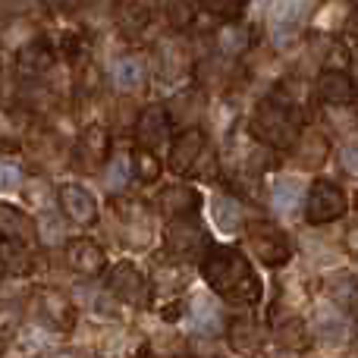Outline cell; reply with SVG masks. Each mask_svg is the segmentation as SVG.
<instances>
[{
    "label": "cell",
    "instance_id": "277c9868",
    "mask_svg": "<svg viewBox=\"0 0 358 358\" xmlns=\"http://www.w3.org/2000/svg\"><path fill=\"white\" fill-rule=\"evenodd\" d=\"M242 239H245L248 252L255 255V261H261L264 267H286L292 261V242L277 223L271 220H248L242 227Z\"/></svg>",
    "mask_w": 358,
    "mask_h": 358
},
{
    "label": "cell",
    "instance_id": "5b68a950",
    "mask_svg": "<svg viewBox=\"0 0 358 358\" xmlns=\"http://www.w3.org/2000/svg\"><path fill=\"white\" fill-rule=\"evenodd\" d=\"M31 317L41 324L44 330H54V334H73L76 321H79V308L76 302L60 289H50V286H41V289L31 292Z\"/></svg>",
    "mask_w": 358,
    "mask_h": 358
},
{
    "label": "cell",
    "instance_id": "30bf717a",
    "mask_svg": "<svg viewBox=\"0 0 358 358\" xmlns=\"http://www.w3.org/2000/svg\"><path fill=\"white\" fill-rule=\"evenodd\" d=\"M204 151H208V132L201 126H179L167 151V167L176 176H192L198 161L204 157Z\"/></svg>",
    "mask_w": 358,
    "mask_h": 358
},
{
    "label": "cell",
    "instance_id": "b9f144b4",
    "mask_svg": "<svg viewBox=\"0 0 358 358\" xmlns=\"http://www.w3.org/2000/svg\"><path fill=\"white\" fill-rule=\"evenodd\" d=\"M349 6H352V10H358V0H349Z\"/></svg>",
    "mask_w": 358,
    "mask_h": 358
},
{
    "label": "cell",
    "instance_id": "9c48e42d",
    "mask_svg": "<svg viewBox=\"0 0 358 358\" xmlns=\"http://www.w3.org/2000/svg\"><path fill=\"white\" fill-rule=\"evenodd\" d=\"M110 155H113V136L104 123H88L85 129L76 136L73 157L82 173H98L101 167L110 164Z\"/></svg>",
    "mask_w": 358,
    "mask_h": 358
},
{
    "label": "cell",
    "instance_id": "9a60e30c",
    "mask_svg": "<svg viewBox=\"0 0 358 358\" xmlns=\"http://www.w3.org/2000/svg\"><path fill=\"white\" fill-rule=\"evenodd\" d=\"M155 63H157V76L164 82H182L185 76H195V54H189V48L179 38L157 41Z\"/></svg>",
    "mask_w": 358,
    "mask_h": 358
},
{
    "label": "cell",
    "instance_id": "8d00e7d4",
    "mask_svg": "<svg viewBox=\"0 0 358 358\" xmlns=\"http://www.w3.org/2000/svg\"><path fill=\"white\" fill-rule=\"evenodd\" d=\"M346 41H349V48L358 54V10H352L349 19H346Z\"/></svg>",
    "mask_w": 358,
    "mask_h": 358
},
{
    "label": "cell",
    "instance_id": "e0dca14e",
    "mask_svg": "<svg viewBox=\"0 0 358 358\" xmlns=\"http://www.w3.org/2000/svg\"><path fill=\"white\" fill-rule=\"evenodd\" d=\"M66 264H69V271L85 280H98L110 271V267H107V252L94 239H69L66 242Z\"/></svg>",
    "mask_w": 358,
    "mask_h": 358
},
{
    "label": "cell",
    "instance_id": "f546056e",
    "mask_svg": "<svg viewBox=\"0 0 358 358\" xmlns=\"http://www.w3.org/2000/svg\"><path fill=\"white\" fill-rule=\"evenodd\" d=\"M31 107H6L3 110V145L6 151L31 132Z\"/></svg>",
    "mask_w": 358,
    "mask_h": 358
},
{
    "label": "cell",
    "instance_id": "4dcf8cb0",
    "mask_svg": "<svg viewBox=\"0 0 358 358\" xmlns=\"http://www.w3.org/2000/svg\"><path fill=\"white\" fill-rule=\"evenodd\" d=\"M129 167H132V176H136L138 182H145V185H155L157 179H161V173H164L161 157L155 155V148H145V145H136Z\"/></svg>",
    "mask_w": 358,
    "mask_h": 358
},
{
    "label": "cell",
    "instance_id": "83f0119b",
    "mask_svg": "<svg viewBox=\"0 0 358 358\" xmlns=\"http://www.w3.org/2000/svg\"><path fill=\"white\" fill-rule=\"evenodd\" d=\"M113 13H117L120 31L138 35V31H145L151 22V0H117Z\"/></svg>",
    "mask_w": 358,
    "mask_h": 358
},
{
    "label": "cell",
    "instance_id": "7402d4cb",
    "mask_svg": "<svg viewBox=\"0 0 358 358\" xmlns=\"http://www.w3.org/2000/svg\"><path fill=\"white\" fill-rule=\"evenodd\" d=\"M38 233H41V227H38V220L31 214L13 208V204L0 208V239L19 242V245H25V248H35Z\"/></svg>",
    "mask_w": 358,
    "mask_h": 358
},
{
    "label": "cell",
    "instance_id": "d4e9b609",
    "mask_svg": "<svg viewBox=\"0 0 358 358\" xmlns=\"http://www.w3.org/2000/svg\"><path fill=\"white\" fill-rule=\"evenodd\" d=\"M210 208H214L217 229H223V233H239V229L248 223L245 220V204H242V198L236 195L233 189L217 192L214 201H210Z\"/></svg>",
    "mask_w": 358,
    "mask_h": 358
},
{
    "label": "cell",
    "instance_id": "ffe728a7",
    "mask_svg": "<svg viewBox=\"0 0 358 358\" xmlns=\"http://www.w3.org/2000/svg\"><path fill=\"white\" fill-rule=\"evenodd\" d=\"M198 208H201V192H198L195 185L173 182V185H164V189L155 195V210L164 214L167 220L198 214Z\"/></svg>",
    "mask_w": 358,
    "mask_h": 358
},
{
    "label": "cell",
    "instance_id": "ab89813d",
    "mask_svg": "<svg viewBox=\"0 0 358 358\" xmlns=\"http://www.w3.org/2000/svg\"><path fill=\"white\" fill-rule=\"evenodd\" d=\"M16 179H22V173H16L13 161H3V189H16Z\"/></svg>",
    "mask_w": 358,
    "mask_h": 358
},
{
    "label": "cell",
    "instance_id": "4316f807",
    "mask_svg": "<svg viewBox=\"0 0 358 358\" xmlns=\"http://www.w3.org/2000/svg\"><path fill=\"white\" fill-rule=\"evenodd\" d=\"M110 76H113V85H117L120 92L132 94V92H138V88H145V82H148V66H145L142 57L123 54V57H117Z\"/></svg>",
    "mask_w": 358,
    "mask_h": 358
},
{
    "label": "cell",
    "instance_id": "d590c367",
    "mask_svg": "<svg viewBox=\"0 0 358 358\" xmlns=\"http://www.w3.org/2000/svg\"><path fill=\"white\" fill-rule=\"evenodd\" d=\"M343 245H346V252L358 258V220H349L346 229H343Z\"/></svg>",
    "mask_w": 358,
    "mask_h": 358
},
{
    "label": "cell",
    "instance_id": "60d3db41",
    "mask_svg": "<svg viewBox=\"0 0 358 358\" xmlns=\"http://www.w3.org/2000/svg\"><path fill=\"white\" fill-rule=\"evenodd\" d=\"M349 73H352V79H355V85H358V54L352 57V63H349Z\"/></svg>",
    "mask_w": 358,
    "mask_h": 358
},
{
    "label": "cell",
    "instance_id": "8992f818",
    "mask_svg": "<svg viewBox=\"0 0 358 358\" xmlns=\"http://www.w3.org/2000/svg\"><path fill=\"white\" fill-rule=\"evenodd\" d=\"M107 292L126 308L145 311L151 305V299H155V280L145 277L132 261H120L117 267L107 271Z\"/></svg>",
    "mask_w": 358,
    "mask_h": 358
},
{
    "label": "cell",
    "instance_id": "44dd1931",
    "mask_svg": "<svg viewBox=\"0 0 358 358\" xmlns=\"http://www.w3.org/2000/svg\"><path fill=\"white\" fill-rule=\"evenodd\" d=\"M264 340H267V330L261 327L258 317H252V315L229 317L227 343H229V349H233V352H239V355L261 352V349H264Z\"/></svg>",
    "mask_w": 358,
    "mask_h": 358
},
{
    "label": "cell",
    "instance_id": "d6986e66",
    "mask_svg": "<svg viewBox=\"0 0 358 358\" xmlns=\"http://www.w3.org/2000/svg\"><path fill=\"white\" fill-rule=\"evenodd\" d=\"M113 214H117V223L123 227V236H129V245H136V248L148 245L155 223H151V214L142 201L113 198Z\"/></svg>",
    "mask_w": 358,
    "mask_h": 358
},
{
    "label": "cell",
    "instance_id": "52a82bcc",
    "mask_svg": "<svg viewBox=\"0 0 358 358\" xmlns=\"http://www.w3.org/2000/svg\"><path fill=\"white\" fill-rule=\"evenodd\" d=\"M349 210V195L340 182L334 179H315L308 185V198H305V220L311 227H327L336 223L340 217H346Z\"/></svg>",
    "mask_w": 358,
    "mask_h": 358
},
{
    "label": "cell",
    "instance_id": "f1b7e54d",
    "mask_svg": "<svg viewBox=\"0 0 358 358\" xmlns=\"http://www.w3.org/2000/svg\"><path fill=\"white\" fill-rule=\"evenodd\" d=\"M31 267H35L31 248L10 239H0V271H3V277H29Z\"/></svg>",
    "mask_w": 358,
    "mask_h": 358
},
{
    "label": "cell",
    "instance_id": "6da1fadb",
    "mask_svg": "<svg viewBox=\"0 0 358 358\" xmlns=\"http://www.w3.org/2000/svg\"><path fill=\"white\" fill-rule=\"evenodd\" d=\"M201 280L217 299L233 305H255L264 292L258 271L245 252L233 245H210L201 258Z\"/></svg>",
    "mask_w": 358,
    "mask_h": 358
},
{
    "label": "cell",
    "instance_id": "484cf974",
    "mask_svg": "<svg viewBox=\"0 0 358 358\" xmlns=\"http://www.w3.org/2000/svg\"><path fill=\"white\" fill-rule=\"evenodd\" d=\"M189 315H192V327H195L198 336H204V340H214V336L223 334V327H227V317H223L220 305L214 302V299H195V302L189 305Z\"/></svg>",
    "mask_w": 358,
    "mask_h": 358
},
{
    "label": "cell",
    "instance_id": "7a4b0ae2",
    "mask_svg": "<svg viewBox=\"0 0 358 358\" xmlns=\"http://www.w3.org/2000/svg\"><path fill=\"white\" fill-rule=\"evenodd\" d=\"M248 132L273 151H292L302 136V120L267 94L255 104L252 117H248Z\"/></svg>",
    "mask_w": 358,
    "mask_h": 358
},
{
    "label": "cell",
    "instance_id": "2e32d148",
    "mask_svg": "<svg viewBox=\"0 0 358 358\" xmlns=\"http://www.w3.org/2000/svg\"><path fill=\"white\" fill-rule=\"evenodd\" d=\"M57 57H60L57 44H50L48 38H31L16 50V73L22 79H44L54 69Z\"/></svg>",
    "mask_w": 358,
    "mask_h": 358
},
{
    "label": "cell",
    "instance_id": "8fae6325",
    "mask_svg": "<svg viewBox=\"0 0 358 358\" xmlns=\"http://www.w3.org/2000/svg\"><path fill=\"white\" fill-rule=\"evenodd\" d=\"M57 208H60V214L73 227H82V229H92L101 217L98 198L79 182H60V189H57Z\"/></svg>",
    "mask_w": 358,
    "mask_h": 358
},
{
    "label": "cell",
    "instance_id": "603a6c76",
    "mask_svg": "<svg viewBox=\"0 0 358 358\" xmlns=\"http://www.w3.org/2000/svg\"><path fill=\"white\" fill-rule=\"evenodd\" d=\"M299 170H321L330 157V138L324 129H302L296 148L289 151Z\"/></svg>",
    "mask_w": 358,
    "mask_h": 358
},
{
    "label": "cell",
    "instance_id": "d6a6232c",
    "mask_svg": "<svg viewBox=\"0 0 358 358\" xmlns=\"http://www.w3.org/2000/svg\"><path fill=\"white\" fill-rule=\"evenodd\" d=\"M271 208L277 214H292L299 208V185L292 179H277L271 185Z\"/></svg>",
    "mask_w": 358,
    "mask_h": 358
},
{
    "label": "cell",
    "instance_id": "5bb4252c",
    "mask_svg": "<svg viewBox=\"0 0 358 358\" xmlns=\"http://www.w3.org/2000/svg\"><path fill=\"white\" fill-rule=\"evenodd\" d=\"M271 98L280 101L289 113H296L302 123H308L311 107H315V98H317V88L308 85L302 76H280L271 85Z\"/></svg>",
    "mask_w": 358,
    "mask_h": 358
},
{
    "label": "cell",
    "instance_id": "7c38bea8",
    "mask_svg": "<svg viewBox=\"0 0 358 358\" xmlns=\"http://www.w3.org/2000/svg\"><path fill=\"white\" fill-rule=\"evenodd\" d=\"M305 22V0H277L271 6V44L273 48H289L302 38Z\"/></svg>",
    "mask_w": 358,
    "mask_h": 358
},
{
    "label": "cell",
    "instance_id": "ac0fdd59",
    "mask_svg": "<svg viewBox=\"0 0 358 358\" xmlns=\"http://www.w3.org/2000/svg\"><path fill=\"white\" fill-rule=\"evenodd\" d=\"M317 101L327 107L334 104H352L358 98V85L349 73V66H324L317 73Z\"/></svg>",
    "mask_w": 358,
    "mask_h": 358
},
{
    "label": "cell",
    "instance_id": "1f68e13d",
    "mask_svg": "<svg viewBox=\"0 0 358 358\" xmlns=\"http://www.w3.org/2000/svg\"><path fill=\"white\" fill-rule=\"evenodd\" d=\"M164 13H167V22L173 31H189L192 25H195L198 13H204V10L198 0H167Z\"/></svg>",
    "mask_w": 358,
    "mask_h": 358
},
{
    "label": "cell",
    "instance_id": "7bdbcfd3",
    "mask_svg": "<svg viewBox=\"0 0 358 358\" xmlns=\"http://www.w3.org/2000/svg\"><path fill=\"white\" fill-rule=\"evenodd\" d=\"M355 208H358V201H355Z\"/></svg>",
    "mask_w": 358,
    "mask_h": 358
},
{
    "label": "cell",
    "instance_id": "74e56055",
    "mask_svg": "<svg viewBox=\"0 0 358 358\" xmlns=\"http://www.w3.org/2000/svg\"><path fill=\"white\" fill-rule=\"evenodd\" d=\"M48 10H54V13H73V10H79L82 6V0H41Z\"/></svg>",
    "mask_w": 358,
    "mask_h": 358
},
{
    "label": "cell",
    "instance_id": "ba28073f",
    "mask_svg": "<svg viewBox=\"0 0 358 358\" xmlns=\"http://www.w3.org/2000/svg\"><path fill=\"white\" fill-rule=\"evenodd\" d=\"M271 334L286 352H308L311 346V334H308V324L305 317L299 315L296 305H289L286 299H277L271 305Z\"/></svg>",
    "mask_w": 358,
    "mask_h": 358
},
{
    "label": "cell",
    "instance_id": "cb8c5ba5",
    "mask_svg": "<svg viewBox=\"0 0 358 358\" xmlns=\"http://www.w3.org/2000/svg\"><path fill=\"white\" fill-rule=\"evenodd\" d=\"M214 41V54H227V57H245L252 50L255 38H252V25H245L242 19H223V25L217 31H210Z\"/></svg>",
    "mask_w": 358,
    "mask_h": 358
},
{
    "label": "cell",
    "instance_id": "f35d334b",
    "mask_svg": "<svg viewBox=\"0 0 358 358\" xmlns=\"http://www.w3.org/2000/svg\"><path fill=\"white\" fill-rule=\"evenodd\" d=\"M182 311H185V302H182V299H176V302H167V305H164L161 317L170 324V321H179V317H182Z\"/></svg>",
    "mask_w": 358,
    "mask_h": 358
},
{
    "label": "cell",
    "instance_id": "836d02e7",
    "mask_svg": "<svg viewBox=\"0 0 358 358\" xmlns=\"http://www.w3.org/2000/svg\"><path fill=\"white\" fill-rule=\"evenodd\" d=\"M198 3L208 16H217L220 22L223 19H242L248 10V0H198Z\"/></svg>",
    "mask_w": 358,
    "mask_h": 358
},
{
    "label": "cell",
    "instance_id": "4fadbf2b",
    "mask_svg": "<svg viewBox=\"0 0 358 358\" xmlns=\"http://www.w3.org/2000/svg\"><path fill=\"white\" fill-rule=\"evenodd\" d=\"M173 129H176V120L170 113V104H148L142 107V113L136 120V142L157 151L161 145H167Z\"/></svg>",
    "mask_w": 358,
    "mask_h": 358
},
{
    "label": "cell",
    "instance_id": "e575fe53",
    "mask_svg": "<svg viewBox=\"0 0 358 358\" xmlns=\"http://www.w3.org/2000/svg\"><path fill=\"white\" fill-rule=\"evenodd\" d=\"M340 167H343V173H349L352 179H358V145H346V148H343Z\"/></svg>",
    "mask_w": 358,
    "mask_h": 358
},
{
    "label": "cell",
    "instance_id": "3957f363",
    "mask_svg": "<svg viewBox=\"0 0 358 358\" xmlns=\"http://www.w3.org/2000/svg\"><path fill=\"white\" fill-rule=\"evenodd\" d=\"M214 245L204 229V223L198 220V214L189 217H173L164 227V252L167 258H173L176 264H201V258L208 255V248Z\"/></svg>",
    "mask_w": 358,
    "mask_h": 358
}]
</instances>
